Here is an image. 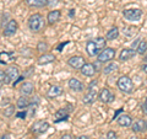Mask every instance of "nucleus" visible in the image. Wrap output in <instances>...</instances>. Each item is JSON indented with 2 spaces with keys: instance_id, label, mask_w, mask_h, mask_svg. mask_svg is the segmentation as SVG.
Returning a JSON list of instances; mask_svg holds the SVG:
<instances>
[{
  "instance_id": "obj_1",
  "label": "nucleus",
  "mask_w": 147,
  "mask_h": 139,
  "mask_svg": "<svg viewBox=\"0 0 147 139\" xmlns=\"http://www.w3.org/2000/svg\"><path fill=\"white\" fill-rule=\"evenodd\" d=\"M45 26L44 17L40 14H34L28 18V29L32 32H40Z\"/></svg>"
},
{
  "instance_id": "obj_2",
  "label": "nucleus",
  "mask_w": 147,
  "mask_h": 139,
  "mask_svg": "<svg viewBox=\"0 0 147 139\" xmlns=\"http://www.w3.org/2000/svg\"><path fill=\"white\" fill-rule=\"evenodd\" d=\"M117 85L119 87V90L123 91L124 94H131L134 91V84H132L131 79L126 75H123L119 78L117 81Z\"/></svg>"
},
{
  "instance_id": "obj_3",
  "label": "nucleus",
  "mask_w": 147,
  "mask_h": 139,
  "mask_svg": "<svg viewBox=\"0 0 147 139\" xmlns=\"http://www.w3.org/2000/svg\"><path fill=\"white\" fill-rule=\"evenodd\" d=\"M123 15L129 21H139L142 16V10L140 9H126V10H124Z\"/></svg>"
},
{
  "instance_id": "obj_4",
  "label": "nucleus",
  "mask_w": 147,
  "mask_h": 139,
  "mask_svg": "<svg viewBox=\"0 0 147 139\" xmlns=\"http://www.w3.org/2000/svg\"><path fill=\"white\" fill-rule=\"evenodd\" d=\"M115 55V49L113 48H104L102 52L98 54V62L99 63H105V62H110L114 59Z\"/></svg>"
},
{
  "instance_id": "obj_5",
  "label": "nucleus",
  "mask_w": 147,
  "mask_h": 139,
  "mask_svg": "<svg viewBox=\"0 0 147 139\" xmlns=\"http://www.w3.org/2000/svg\"><path fill=\"white\" fill-rule=\"evenodd\" d=\"M96 82H91V85L88 87V92L84 96V99H82V101H84V104L86 105H90L92 104L93 101L96 100V96H97V91H96Z\"/></svg>"
},
{
  "instance_id": "obj_6",
  "label": "nucleus",
  "mask_w": 147,
  "mask_h": 139,
  "mask_svg": "<svg viewBox=\"0 0 147 139\" xmlns=\"http://www.w3.org/2000/svg\"><path fill=\"white\" fill-rule=\"evenodd\" d=\"M49 128V123L45 121H37L33 126H32V133L34 134H42L44 132H47Z\"/></svg>"
},
{
  "instance_id": "obj_7",
  "label": "nucleus",
  "mask_w": 147,
  "mask_h": 139,
  "mask_svg": "<svg viewBox=\"0 0 147 139\" xmlns=\"http://www.w3.org/2000/svg\"><path fill=\"white\" fill-rule=\"evenodd\" d=\"M98 99L102 101L103 104H110V102H113L114 99H115V96H114V94H112L110 92L109 89H107V87H104V89L99 92V96H98Z\"/></svg>"
},
{
  "instance_id": "obj_8",
  "label": "nucleus",
  "mask_w": 147,
  "mask_h": 139,
  "mask_svg": "<svg viewBox=\"0 0 147 139\" xmlns=\"http://www.w3.org/2000/svg\"><path fill=\"white\" fill-rule=\"evenodd\" d=\"M67 64L74 69H81L86 63H85V59L82 57H80V55H75V57H71L70 59H69Z\"/></svg>"
},
{
  "instance_id": "obj_9",
  "label": "nucleus",
  "mask_w": 147,
  "mask_h": 139,
  "mask_svg": "<svg viewBox=\"0 0 147 139\" xmlns=\"http://www.w3.org/2000/svg\"><path fill=\"white\" fill-rule=\"evenodd\" d=\"M15 79H18V68L17 67H9L6 70V81L5 84H10L11 81H15Z\"/></svg>"
},
{
  "instance_id": "obj_10",
  "label": "nucleus",
  "mask_w": 147,
  "mask_h": 139,
  "mask_svg": "<svg viewBox=\"0 0 147 139\" xmlns=\"http://www.w3.org/2000/svg\"><path fill=\"white\" fill-rule=\"evenodd\" d=\"M17 31V22L15 20H10L7 22V25L5 26V29H4V36L6 37H10V36H13L16 33Z\"/></svg>"
},
{
  "instance_id": "obj_11",
  "label": "nucleus",
  "mask_w": 147,
  "mask_h": 139,
  "mask_svg": "<svg viewBox=\"0 0 147 139\" xmlns=\"http://www.w3.org/2000/svg\"><path fill=\"white\" fill-rule=\"evenodd\" d=\"M86 52L87 54L90 55V57H94V55H97L98 53H100V49L98 48V46L97 43L94 42V40L93 41H88L86 44Z\"/></svg>"
},
{
  "instance_id": "obj_12",
  "label": "nucleus",
  "mask_w": 147,
  "mask_h": 139,
  "mask_svg": "<svg viewBox=\"0 0 147 139\" xmlns=\"http://www.w3.org/2000/svg\"><path fill=\"white\" fill-rule=\"evenodd\" d=\"M69 87H70L71 90H74V91L80 92V91H82V90L85 89V85L82 84L80 80H77V79L71 78L70 80H69Z\"/></svg>"
},
{
  "instance_id": "obj_13",
  "label": "nucleus",
  "mask_w": 147,
  "mask_h": 139,
  "mask_svg": "<svg viewBox=\"0 0 147 139\" xmlns=\"http://www.w3.org/2000/svg\"><path fill=\"white\" fill-rule=\"evenodd\" d=\"M81 73L84 74L85 76H93L94 74H96V67H94V64L86 63L85 65L81 68Z\"/></svg>"
},
{
  "instance_id": "obj_14",
  "label": "nucleus",
  "mask_w": 147,
  "mask_h": 139,
  "mask_svg": "<svg viewBox=\"0 0 147 139\" xmlns=\"http://www.w3.org/2000/svg\"><path fill=\"white\" fill-rule=\"evenodd\" d=\"M137 52L135 49H123L120 54H119V59L120 61H129V59H131L132 57H135V54Z\"/></svg>"
},
{
  "instance_id": "obj_15",
  "label": "nucleus",
  "mask_w": 147,
  "mask_h": 139,
  "mask_svg": "<svg viewBox=\"0 0 147 139\" xmlns=\"http://www.w3.org/2000/svg\"><path fill=\"white\" fill-rule=\"evenodd\" d=\"M117 121H118V124L119 126H121V127H130L131 126V117L129 114H121V116H119V117L117 118Z\"/></svg>"
},
{
  "instance_id": "obj_16",
  "label": "nucleus",
  "mask_w": 147,
  "mask_h": 139,
  "mask_svg": "<svg viewBox=\"0 0 147 139\" xmlns=\"http://www.w3.org/2000/svg\"><path fill=\"white\" fill-rule=\"evenodd\" d=\"M15 53L13 52H0V64H7L9 62L13 61Z\"/></svg>"
},
{
  "instance_id": "obj_17",
  "label": "nucleus",
  "mask_w": 147,
  "mask_h": 139,
  "mask_svg": "<svg viewBox=\"0 0 147 139\" xmlns=\"http://www.w3.org/2000/svg\"><path fill=\"white\" fill-rule=\"evenodd\" d=\"M60 15H61V12L59 11V10H53V11H50V12L48 14V16H47L48 24H49V25H54L55 22H57L59 18H60Z\"/></svg>"
},
{
  "instance_id": "obj_18",
  "label": "nucleus",
  "mask_w": 147,
  "mask_h": 139,
  "mask_svg": "<svg viewBox=\"0 0 147 139\" xmlns=\"http://www.w3.org/2000/svg\"><path fill=\"white\" fill-rule=\"evenodd\" d=\"M55 61V57L53 54H43V55H40V57L38 58V64L39 65H45V64H49V63H53Z\"/></svg>"
},
{
  "instance_id": "obj_19",
  "label": "nucleus",
  "mask_w": 147,
  "mask_h": 139,
  "mask_svg": "<svg viewBox=\"0 0 147 139\" xmlns=\"http://www.w3.org/2000/svg\"><path fill=\"white\" fill-rule=\"evenodd\" d=\"M61 94H63V89H61V86H59V85H54V86H52V87L49 89L47 96H48V97H50V99H54V97L60 96Z\"/></svg>"
},
{
  "instance_id": "obj_20",
  "label": "nucleus",
  "mask_w": 147,
  "mask_h": 139,
  "mask_svg": "<svg viewBox=\"0 0 147 139\" xmlns=\"http://www.w3.org/2000/svg\"><path fill=\"white\" fill-rule=\"evenodd\" d=\"M26 4L31 7H44L48 5V0H26Z\"/></svg>"
},
{
  "instance_id": "obj_21",
  "label": "nucleus",
  "mask_w": 147,
  "mask_h": 139,
  "mask_svg": "<svg viewBox=\"0 0 147 139\" xmlns=\"http://www.w3.org/2000/svg\"><path fill=\"white\" fill-rule=\"evenodd\" d=\"M33 89H34V86H33L32 82H24L22 86H21V89H20V91H21V94L24 96H28V95H31L32 92H33Z\"/></svg>"
},
{
  "instance_id": "obj_22",
  "label": "nucleus",
  "mask_w": 147,
  "mask_h": 139,
  "mask_svg": "<svg viewBox=\"0 0 147 139\" xmlns=\"http://www.w3.org/2000/svg\"><path fill=\"white\" fill-rule=\"evenodd\" d=\"M55 118H57V122L59 121H64V119L69 118V110L67 108H59L57 112H55Z\"/></svg>"
},
{
  "instance_id": "obj_23",
  "label": "nucleus",
  "mask_w": 147,
  "mask_h": 139,
  "mask_svg": "<svg viewBox=\"0 0 147 139\" xmlns=\"http://www.w3.org/2000/svg\"><path fill=\"white\" fill-rule=\"evenodd\" d=\"M30 105H31L30 104V99H27V96H24V95H22L16 102L17 108H20V110H26Z\"/></svg>"
},
{
  "instance_id": "obj_24",
  "label": "nucleus",
  "mask_w": 147,
  "mask_h": 139,
  "mask_svg": "<svg viewBox=\"0 0 147 139\" xmlns=\"http://www.w3.org/2000/svg\"><path fill=\"white\" fill-rule=\"evenodd\" d=\"M132 131L136 132V133H139V132H145L146 131V123L144 119H139L137 122H135L134 124H132Z\"/></svg>"
},
{
  "instance_id": "obj_25",
  "label": "nucleus",
  "mask_w": 147,
  "mask_h": 139,
  "mask_svg": "<svg viewBox=\"0 0 147 139\" xmlns=\"http://www.w3.org/2000/svg\"><path fill=\"white\" fill-rule=\"evenodd\" d=\"M118 37H119V30L117 29V27H113V29H110L107 32V40H109V41L117 40Z\"/></svg>"
},
{
  "instance_id": "obj_26",
  "label": "nucleus",
  "mask_w": 147,
  "mask_h": 139,
  "mask_svg": "<svg viewBox=\"0 0 147 139\" xmlns=\"http://www.w3.org/2000/svg\"><path fill=\"white\" fill-rule=\"evenodd\" d=\"M136 52L139 53V54H145L147 52V42L144 40H141L139 44L136 46Z\"/></svg>"
},
{
  "instance_id": "obj_27",
  "label": "nucleus",
  "mask_w": 147,
  "mask_h": 139,
  "mask_svg": "<svg viewBox=\"0 0 147 139\" xmlns=\"http://www.w3.org/2000/svg\"><path fill=\"white\" fill-rule=\"evenodd\" d=\"M119 67H118V64L117 63H109L107 67H104L103 68V73L104 74H109V73H113L114 70H117Z\"/></svg>"
},
{
  "instance_id": "obj_28",
  "label": "nucleus",
  "mask_w": 147,
  "mask_h": 139,
  "mask_svg": "<svg viewBox=\"0 0 147 139\" xmlns=\"http://www.w3.org/2000/svg\"><path fill=\"white\" fill-rule=\"evenodd\" d=\"M124 33H125L127 37H132L137 33V29L136 27H127V29L124 31Z\"/></svg>"
},
{
  "instance_id": "obj_29",
  "label": "nucleus",
  "mask_w": 147,
  "mask_h": 139,
  "mask_svg": "<svg viewBox=\"0 0 147 139\" xmlns=\"http://www.w3.org/2000/svg\"><path fill=\"white\" fill-rule=\"evenodd\" d=\"M13 112H15V106H9V107L4 111V114H5L6 117H10Z\"/></svg>"
},
{
  "instance_id": "obj_30",
  "label": "nucleus",
  "mask_w": 147,
  "mask_h": 139,
  "mask_svg": "<svg viewBox=\"0 0 147 139\" xmlns=\"http://www.w3.org/2000/svg\"><path fill=\"white\" fill-rule=\"evenodd\" d=\"M37 49H38L39 52H45V50L48 49V44L44 42H39L38 46H37Z\"/></svg>"
},
{
  "instance_id": "obj_31",
  "label": "nucleus",
  "mask_w": 147,
  "mask_h": 139,
  "mask_svg": "<svg viewBox=\"0 0 147 139\" xmlns=\"http://www.w3.org/2000/svg\"><path fill=\"white\" fill-rule=\"evenodd\" d=\"M27 110L30 111V112H28V116H30V117H32V116L36 113V106H33V105H30L28 107H27Z\"/></svg>"
},
{
  "instance_id": "obj_32",
  "label": "nucleus",
  "mask_w": 147,
  "mask_h": 139,
  "mask_svg": "<svg viewBox=\"0 0 147 139\" xmlns=\"http://www.w3.org/2000/svg\"><path fill=\"white\" fill-rule=\"evenodd\" d=\"M107 139H117V133L113 131H109L107 133Z\"/></svg>"
},
{
  "instance_id": "obj_33",
  "label": "nucleus",
  "mask_w": 147,
  "mask_h": 139,
  "mask_svg": "<svg viewBox=\"0 0 147 139\" xmlns=\"http://www.w3.org/2000/svg\"><path fill=\"white\" fill-rule=\"evenodd\" d=\"M0 81H1V82L6 81V73L3 72V70H0Z\"/></svg>"
},
{
  "instance_id": "obj_34",
  "label": "nucleus",
  "mask_w": 147,
  "mask_h": 139,
  "mask_svg": "<svg viewBox=\"0 0 147 139\" xmlns=\"http://www.w3.org/2000/svg\"><path fill=\"white\" fill-rule=\"evenodd\" d=\"M59 139H72V137L70 136V134H65V136H63V137H60Z\"/></svg>"
},
{
  "instance_id": "obj_35",
  "label": "nucleus",
  "mask_w": 147,
  "mask_h": 139,
  "mask_svg": "<svg viewBox=\"0 0 147 139\" xmlns=\"http://www.w3.org/2000/svg\"><path fill=\"white\" fill-rule=\"evenodd\" d=\"M141 108H142V111H144V113H146V114H147V105H146V104H144V105H142V107H141Z\"/></svg>"
},
{
  "instance_id": "obj_36",
  "label": "nucleus",
  "mask_w": 147,
  "mask_h": 139,
  "mask_svg": "<svg viewBox=\"0 0 147 139\" xmlns=\"http://www.w3.org/2000/svg\"><path fill=\"white\" fill-rule=\"evenodd\" d=\"M10 137H11L10 134H5V136H1V137H0V139H11Z\"/></svg>"
},
{
  "instance_id": "obj_37",
  "label": "nucleus",
  "mask_w": 147,
  "mask_h": 139,
  "mask_svg": "<svg viewBox=\"0 0 147 139\" xmlns=\"http://www.w3.org/2000/svg\"><path fill=\"white\" fill-rule=\"evenodd\" d=\"M16 116H17V117H24V118H25L27 114H26V112H21V113H17Z\"/></svg>"
},
{
  "instance_id": "obj_38",
  "label": "nucleus",
  "mask_w": 147,
  "mask_h": 139,
  "mask_svg": "<svg viewBox=\"0 0 147 139\" xmlns=\"http://www.w3.org/2000/svg\"><path fill=\"white\" fill-rule=\"evenodd\" d=\"M142 70H144L145 73H147V63H146V62H145L144 65H142Z\"/></svg>"
},
{
  "instance_id": "obj_39",
  "label": "nucleus",
  "mask_w": 147,
  "mask_h": 139,
  "mask_svg": "<svg viewBox=\"0 0 147 139\" xmlns=\"http://www.w3.org/2000/svg\"><path fill=\"white\" fill-rule=\"evenodd\" d=\"M120 112H123V108H121V110H119V111H117V112H115V116H114V118H118V114L120 113Z\"/></svg>"
},
{
  "instance_id": "obj_40",
  "label": "nucleus",
  "mask_w": 147,
  "mask_h": 139,
  "mask_svg": "<svg viewBox=\"0 0 147 139\" xmlns=\"http://www.w3.org/2000/svg\"><path fill=\"white\" fill-rule=\"evenodd\" d=\"M76 139H88V137H86V136H80V137H77Z\"/></svg>"
},
{
  "instance_id": "obj_41",
  "label": "nucleus",
  "mask_w": 147,
  "mask_h": 139,
  "mask_svg": "<svg viewBox=\"0 0 147 139\" xmlns=\"http://www.w3.org/2000/svg\"><path fill=\"white\" fill-rule=\"evenodd\" d=\"M145 123H146V131H147V119H146V121H145Z\"/></svg>"
},
{
  "instance_id": "obj_42",
  "label": "nucleus",
  "mask_w": 147,
  "mask_h": 139,
  "mask_svg": "<svg viewBox=\"0 0 147 139\" xmlns=\"http://www.w3.org/2000/svg\"><path fill=\"white\" fill-rule=\"evenodd\" d=\"M145 62L147 63V55H146V57H145Z\"/></svg>"
},
{
  "instance_id": "obj_43",
  "label": "nucleus",
  "mask_w": 147,
  "mask_h": 139,
  "mask_svg": "<svg viewBox=\"0 0 147 139\" xmlns=\"http://www.w3.org/2000/svg\"><path fill=\"white\" fill-rule=\"evenodd\" d=\"M130 139H136V137H131V138H130Z\"/></svg>"
},
{
  "instance_id": "obj_44",
  "label": "nucleus",
  "mask_w": 147,
  "mask_h": 139,
  "mask_svg": "<svg viewBox=\"0 0 147 139\" xmlns=\"http://www.w3.org/2000/svg\"><path fill=\"white\" fill-rule=\"evenodd\" d=\"M1 84H3V82H1V81H0V86H1Z\"/></svg>"
},
{
  "instance_id": "obj_45",
  "label": "nucleus",
  "mask_w": 147,
  "mask_h": 139,
  "mask_svg": "<svg viewBox=\"0 0 147 139\" xmlns=\"http://www.w3.org/2000/svg\"><path fill=\"white\" fill-rule=\"evenodd\" d=\"M145 104H146V105H147V99H146V102H145Z\"/></svg>"
}]
</instances>
